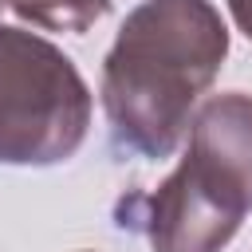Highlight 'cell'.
<instances>
[{
    "label": "cell",
    "mask_w": 252,
    "mask_h": 252,
    "mask_svg": "<svg viewBox=\"0 0 252 252\" xmlns=\"http://www.w3.org/2000/svg\"><path fill=\"white\" fill-rule=\"evenodd\" d=\"M0 8H8V0H0Z\"/></svg>",
    "instance_id": "52a82bcc"
},
{
    "label": "cell",
    "mask_w": 252,
    "mask_h": 252,
    "mask_svg": "<svg viewBox=\"0 0 252 252\" xmlns=\"http://www.w3.org/2000/svg\"><path fill=\"white\" fill-rule=\"evenodd\" d=\"M8 8L47 32H87L110 12V0H8Z\"/></svg>",
    "instance_id": "5b68a950"
},
{
    "label": "cell",
    "mask_w": 252,
    "mask_h": 252,
    "mask_svg": "<svg viewBox=\"0 0 252 252\" xmlns=\"http://www.w3.org/2000/svg\"><path fill=\"white\" fill-rule=\"evenodd\" d=\"M244 213L248 209L189 154L154 193L118 201V224L142 228L154 252H220L236 236Z\"/></svg>",
    "instance_id": "3957f363"
},
{
    "label": "cell",
    "mask_w": 252,
    "mask_h": 252,
    "mask_svg": "<svg viewBox=\"0 0 252 252\" xmlns=\"http://www.w3.org/2000/svg\"><path fill=\"white\" fill-rule=\"evenodd\" d=\"M228 4V16H232V24L252 39V0H224Z\"/></svg>",
    "instance_id": "8992f818"
},
{
    "label": "cell",
    "mask_w": 252,
    "mask_h": 252,
    "mask_svg": "<svg viewBox=\"0 0 252 252\" xmlns=\"http://www.w3.org/2000/svg\"><path fill=\"white\" fill-rule=\"evenodd\" d=\"M185 154L252 213V94L228 91L201 102L189 122Z\"/></svg>",
    "instance_id": "277c9868"
},
{
    "label": "cell",
    "mask_w": 252,
    "mask_h": 252,
    "mask_svg": "<svg viewBox=\"0 0 252 252\" xmlns=\"http://www.w3.org/2000/svg\"><path fill=\"white\" fill-rule=\"evenodd\" d=\"M91 87L43 35L0 24V165L67 161L91 130Z\"/></svg>",
    "instance_id": "7a4b0ae2"
},
{
    "label": "cell",
    "mask_w": 252,
    "mask_h": 252,
    "mask_svg": "<svg viewBox=\"0 0 252 252\" xmlns=\"http://www.w3.org/2000/svg\"><path fill=\"white\" fill-rule=\"evenodd\" d=\"M224 55L228 28L209 0L138 4L102 63V110L114 150L150 161L169 158Z\"/></svg>",
    "instance_id": "6da1fadb"
}]
</instances>
